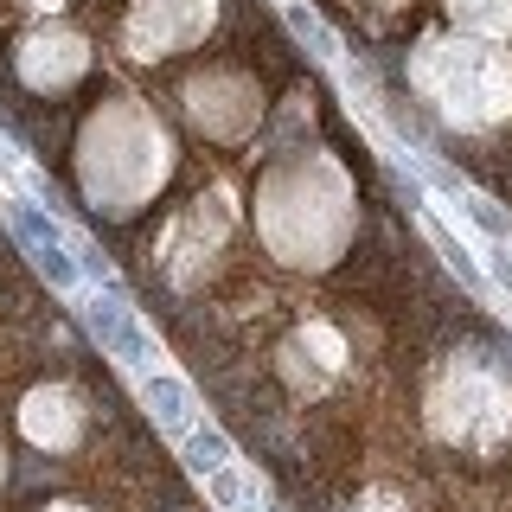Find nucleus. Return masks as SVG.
I'll list each match as a JSON object with an SVG mask.
<instances>
[{
  "instance_id": "nucleus-1",
  "label": "nucleus",
  "mask_w": 512,
  "mask_h": 512,
  "mask_svg": "<svg viewBox=\"0 0 512 512\" xmlns=\"http://www.w3.org/2000/svg\"><path fill=\"white\" fill-rule=\"evenodd\" d=\"M7 224H13V237L32 250V263L52 276V288H71V282H77V263H71V250H64V231L39 212V205L13 199V205H7Z\"/></svg>"
},
{
  "instance_id": "nucleus-2",
  "label": "nucleus",
  "mask_w": 512,
  "mask_h": 512,
  "mask_svg": "<svg viewBox=\"0 0 512 512\" xmlns=\"http://www.w3.org/2000/svg\"><path fill=\"white\" fill-rule=\"evenodd\" d=\"M84 320H90V333H96V340H103V352H116L122 365H135V372H148L154 346H148V333L135 327V314L122 308V295H96L90 308H84Z\"/></svg>"
},
{
  "instance_id": "nucleus-3",
  "label": "nucleus",
  "mask_w": 512,
  "mask_h": 512,
  "mask_svg": "<svg viewBox=\"0 0 512 512\" xmlns=\"http://www.w3.org/2000/svg\"><path fill=\"white\" fill-rule=\"evenodd\" d=\"M20 423H26L32 442L71 448V442H77V397H71V391H32L26 410H20Z\"/></svg>"
},
{
  "instance_id": "nucleus-4",
  "label": "nucleus",
  "mask_w": 512,
  "mask_h": 512,
  "mask_svg": "<svg viewBox=\"0 0 512 512\" xmlns=\"http://www.w3.org/2000/svg\"><path fill=\"white\" fill-rule=\"evenodd\" d=\"M141 397H148V410H154V423L160 429H173V436H186V429H192V391H186V384L180 378H148V384H141Z\"/></svg>"
},
{
  "instance_id": "nucleus-5",
  "label": "nucleus",
  "mask_w": 512,
  "mask_h": 512,
  "mask_svg": "<svg viewBox=\"0 0 512 512\" xmlns=\"http://www.w3.org/2000/svg\"><path fill=\"white\" fill-rule=\"evenodd\" d=\"M186 468L192 474L231 468V442H224V429H186Z\"/></svg>"
},
{
  "instance_id": "nucleus-6",
  "label": "nucleus",
  "mask_w": 512,
  "mask_h": 512,
  "mask_svg": "<svg viewBox=\"0 0 512 512\" xmlns=\"http://www.w3.org/2000/svg\"><path fill=\"white\" fill-rule=\"evenodd\" d=\"M205 493H212V506H218V512H250V506H256V487H250V474H244V468H218V474H205Z\"/></svg>"
},
{
  "instance_id": "nucleus-7",
  "label": "nucleus",
  "mask_w": 512,
  "mask_h": 512,
  "mask_svg": "<svg viewBox=\"0 0 512 512\" xmlns=\"http://www.w3.org/2000/svg\"><path fill=\"white\" fill-rule=\"evenodd\" d=\"M455 212L468 218V224H480V231H487L493 244H506V237H512V218H506L493 199H480V192H455Z\"/></svg>"
},
{
  "instance_id": "nucleus-8",
  "label": "nucleus",
  "mask_w": 512,
  "mask_h": 512,
  "mask_svg": "<svg viewBox=\"0 0 512 512\" xmlns=\"http://www.w3.org/2000/svg\"><path fill=\"white\" fill-rule=\"evenodd\" d=\"M423 218H429V212H423ZM429 237H436V250L448 256V269H455V276H461V282H468V288H480V263H474V250H468V244H461V237H455V231H448V224H442V218H429Z\"/></svg>"
},
{
  "instance_id": "nucleus-9",
  "label": "nucleus",
  "mask_w": 512,
  "mask_h": 512,
  "mask_svg": "<svg viewBox=\"0 0 512 512\" xmlns=\"http://www.w3.org/2000/svg\"><path fill=\"white\" fill-rule=\"evenodd\" d=\"M288 26H295L301 45H314V58H340V39H333V32L320 26V13H308L301 0H288Z\"/></svg>"
},
{
  "instance_id": "nucleus-10",
  "label": "nucleus",
  "mask_w": 512,
  "mask_h": 512,
  "mask_svg": "<svg viewBox=\"0 0 512 512\" xmlns=\"http://www.w3.org/2000/svg\"><path fill=\"white\" fill-rule=\"evenodd\" d=\"M0 167H13V154H7V148H0Z\"/></svg>"
},
{
  "instance_id": "nucleus-11",
  "label": "nucleus",
  "mask_w": 512,
  "mask_h": 512,
  "mask_svg": "<svg viewBox=\"0 0 512 512\" xmlns=\"http://www.w3.org/2000/svg\"><path fill=\"white\" fill-rule=\"evenodd\" d=\"M58 512H84V506H58Z\"/></svg>"
}]
</instances>
